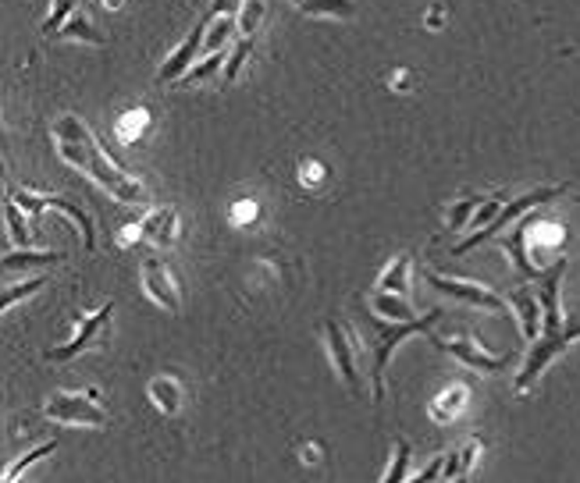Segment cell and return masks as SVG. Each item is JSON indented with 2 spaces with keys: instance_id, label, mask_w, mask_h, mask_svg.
Masks as SVG:
<instances>
[{
  "instance_id": "7402d4cb",
  "label": "cell",
  "mask_w": 580,
  "mask_h": 483,
  "mask_svg": "<svg viewBox=\"0 0 580 483\" xmlns=\"http://www.w3.org/2000/svg\"><path fill=\"white\" fill-rule=\"evenodd\" d=\"M371 309L374 313H382L388 320H413L417 313H413V306L406 302V295H399V291H374L371 295Z\"/></svg>"
},
{
  "instance_id": "1f68e13d",
  "label": "cell",
  "mask_w": 580,
  "mask_h": 483,
  "mask_svg": "<svg viewBox=\"0 0 580 483\" xmlns=\"http://www.w3.org/2000/svg\"><path fill=\"white\" fill-rule=\"evenodd\" d=\"M75 4H79V0H50V14H47V22H43V32H47V36H57L61 25L68 22V14L75 11Z\"/></svg>"
},
{
  "instance_id": "9c48e42d",
  "label": "cell",
  "mask_w": 580,
  "mask_h": 483,
  "mask_svg": "<svg viewBox=\"0 0 580 483\" xmlns=\"http://www.w3.org/2000/svg\"><path fill=\"white\" fill-rule=\"evenodd\" d=\"M424 281L431 289L445 291L460 302H470L478 309H488V313H505L509 309V298H502L498 291H491L488 285H474V281H460V278H445V274H424Z\"/></svg>"
},
{
  "instance_id": "3957f363",
  "label": "cell",
  "mask_w": 580,
  "mask_h": 483,
  "mask_svg": "<svg viewBox=\"0 0 580 483\" xmlns=\"http://www.w3.org/2000/svg\"><path fill=\"white\" fill-rule=\"evenodd\" d=\"M445 316V309L442 306H435L431 313H424V316H413V320H391L385 323L382 320V313L378 316H364V323H367V334H371V352H374V370H371V394H374V401H382L385 398V370H388V359H391V352L406 341V338H413V334H427L438 320Z\"/></svg>"
},
{
  "instance_id": "f1b7e54d",
  "label": "cell",
  "mask_w": 580,
  "mask_h": 483,
  "mask_svg": "<svg viewBox=\"0 0 580 483\" xmlns=\"http://www.w3.org/2000/svg\"><path fill=\"white\" fill-rule=\"evenodd\" d=\"M484 195H467V199H460L456 206H453V213H449V231H470V220H474V213L481 210Z\"/></svg>"
},
{
  "instance_id": "277c9868",
  "label": "cell",
  "mask_w": 580,
  "mask_h": 483,
  "mask_svg": "<svg viewBox=\"0 0 580 483\" xmlns=\"http://www.w3.org/2000/svg\"><path fill=\"white\" fill-rule=\"evenodd\" d=\"M567 193V185H545V189H531L527 195H520V199H513V203H505L502 210H498V217L491 220V224H484L481 231H474V235H467L453 253L456 256H463V253H470L474 246H481L484 238H495V235H502L509 224H516L523 213H531V210H538V206H545V203H552V199H559V195Z\"/></svg>"
},
{
  "instance_id": "d6a6232c",
  "label": "cell",
  "mask_w": 580,
  "mask_h": 483,
  "mask_svg": "<svg viewBox=\"0 0 580 483\" xmlns=\"http://www.w3.org/2000/svg\"><path fill=\"white\" fill-rule=\"evenodd\" d=\"M406 462H409V441H395V448H391V466L385 470L382 480H388V483L406 480V477H409V473H406Z\"/></svg>"
},
{
  "instance_id": "4dcf8cb0",
  "label": "cell",
  "mask_w": 580,
  "mask_h": 483,
  "mask_svg": "<svg viewBox=\"0 0 580 483\" xmlns=\"http://www.w3.org/2000/svg\"><path fill=\"white\" fill-rule=\"evenodd\" d=\"M264 0H246L239 11V36H257L260 22H264Z\"/></svg>"
},
{
  "instance_id": "cb8c5ba5",
  "label": "cell",
  "mask_w": 580,
  "mask_h": 483,
  "mask_svg": "<svg viewBox=\"0 0 580 483\" xmlns=\"http://www.w3.org/2000/svg\"><path fill=\"white\" fill-rule=\"evenodd\" d=\"M232 32H239L235 14H217V18H210V25H207V39H203V54L224 50V43L232 39Z\"/></svg>"
},
{
  "instance_id": "7a4b0ae2",
  "label": "cell",
  "mask_w": 580,
  "mask_h": 483,
  "mask_svg": "<svg viewBox=\"0 0 580 483\" xmlns=\"http://www.w3.org/2000/svg\"><path fill=\"white\" fill-rule=\"evenodd\" d=\"M567 267H570V260H556V263L538 278V298H541V338L531 345V352H527V359H523V367H520V374H516V381H513L516 391H527V387L534 384V381L549 370V363H552V359H556L570 341H577L580 338V320H567L563 302H559Z\"/></svg>"
},
{
  "instance_id": "e575fe53",
  "label": "cell",
  "mask_w": 580,
  "mask_h": 483,
  "mask_svg": "<svg viewBox=\"0 0 580 483\" xmlns=\"http://www.w3.org/2000/svg\"><path fill=\"white\" fill-rule=\"evenodd\" d=\"M505 203H502V195H488L481 203V210L474 213V220H470V231H481L484 224H491L495 217H498V210H502Z\"/></svg>"
},
{
  "instance_id": "83f0119b",
  "label": "cell",
  "mask_w": 580,
  "mask_h": 483,
  "mask_svg": "<svg viewBox=\"0 0 580 483\" xmlns=\"http://www.w3.org/2000/svg\"><path fill=\"white\" fill-rule=\"evenodd\" d=\"M50 452H57V441H43V444H36V448H32V452H25V455H22V459H18V462H14V466H7V470H4V483H14V480H22V473H25V470H29V466H36V462H40V459H47V455H50Z\"/></svg>"
},
{
  "instance_id": "ba28073f",
  "label": "cell",
  "mask_w": 580,
  "mask_h": 483,
  "mask_svg": "<svg viewBox=\"0 0 580 483\" xmlns=\"http://www.w3.org/2000/svg\"><path fill=\"white\" fill-rule=\"evenodd\" d=\"M435 345L449 356H456L463 367L478 370V374H505L513 367V352H502V356H491L488 349H481L478 341L470 338H435Z\"/></svg>"
},
{
  "instance_id": "d6986e66",
  "label": "cell",
  "mask_w": 580,
  "mask_h": 483,
  "mask_svg": "<svg viewBox=\"0 0 580 483\" xmlns=\"http://www.w3.org/2000/svg\"><path fill=\"white\" fill-rule=\"evenodd\" d=\"M146 128H150V110H146V107H132V110H125V114L114 121V139H118L121 146H132L136 139H143Z\"/></svg>"
},
{
  "instance_id": "4316f807",
  "label": "cell",
  "mask_w": 580,
  "mask_h": 483,
  "mask_svg": "<svg viewBox=\"0 0 580 483\" xmlns=\"http://www.w3.org/2000/svg\"><path fill=\"white\" fill-rule=\"evenodd\" d=\"M57 39H79V43H93V47H103V32H97V25L90 18H72L61 25Z\"/></svg>"
},
{
  "instance_id": "484cf974",
  "label": "cell",
  "mask_w": 580,
  "mask_h": 483,
  "mask_svg": "<svg viewBox=\"0 0 580 483\" xmlns=\"http://www.w3.org/2000/svg\"><path fill=\"white\" fill-rule=\"evenodd\" d=\"M25 210L7 195V206H4V217H7V228H11V242L18 246V249H29L32 246V231H29V224H25V217H22Z\"/></svg>"
},
{
  "instance_id": "ffe728a7",
  "label": "cell",
  "mask_w": 580,
  "mask_h": 483,
  "mask_svg": "<svg viewBox=\"0 0 580 483\" xmlns=\"http://www.w3.org/2000/svg\"><path fill=\"white\" fill-rule=\"evenodd\" d=\"M61 260H65V256L54 253V249H14V253L4 256V274H14V271H22V267H54V263H61Z\"/></svg>"
},
{
  "instance_id": "d4e9b609",
  "label": "cell",
  "mask_w": 580,
  "mask_h": 483,
  "mask_svg": "<svg viewBox=\"0 0 580 483\" xmlns=\"http://www.w3.org/2000/svg\"><path fill=\"white\" fill-rule=\"evenodd\" d=\"M253 47H257V36H239V39H235V47H232V54H228V61H224V79H228V82H235V79L242 75V68H246Z\"/></svg>"
},
{
  "instance_id": "8d00e7d4",
  "label": "cell",
  "mask_w": 580,
  "mask_h": 483,
  "mask_svg": "<svg viewBox=\"0 0 580 483\" xmlns=\"http://www.w3.org/2000/svg\"><path fill=\"white\" fill-rule=\"evenodd\" d=\"M242 4H246V0H214V4H210V18H217V14H239Z\"/></svg>"
},
{
  "instance_id": "5b68a950",
  "label": "cell",
  "mask_w": 580,
  "mask_h": 483,
  "mask_svg": "<svg viewBox=\"0 0 580 483\" xmlns=\"http://www.w3.org/2000/svg\"><path fill=\"white\" fill-rule=\"evenodd\" d=\"M43 416L54 419V423H68V427H107L110 423L107 409L86 391H57V394H50L47 405H43Z\"/></svg>"
},
{
  "instance_id": "2e32d148",
  "label": "cell",
  "mask_w": 580,
  "mask_h": 483,
  "mask_svg": "<svg viewBox=\"0 0 580 483\" xmlns=\"http://www.w3.org/2000/svg\"><path fill=\"white\" fill-rule=\"evenodd\" d=\"M467 401H470V387L449 384L438 398H435V401H431V405H427V412H431V419H435V423L449 427V423H456V416H463Z\"/></svg>"
},
{
  "instance_id": "ab89813d",
  "label": "cell",
  "mask_w": 580,
  "mask_h": 483,
  "mask_svg": "<svg viewBox=\"0 0 580 483\" xmlns=\"http://www.w3.org/2000/svg\"><path fill=\"white\" fill-rule=\"evenodd\" d=\"M292 4H299V0H292Z\"/></svg>"
},
{
  "instance_id": "f546056e",
  "label": "cell",
  "mask_w": 580,
  "mask_h": 483,
  "mask_svg": "<svg viewBox=\"0 0 580 483\" xmlns=\"http://www.w3.org/2000/svg\"><path fill=\"white\" fill-rule=\"evenodd\" d=\"M224 68V50H214V54H207L203 61H196L193 68L182 75V86H196V82H203V79H210L214 72H221Z\"/></svg>"
},
{
  "instance_id": "8992f818",
  "label": "cell",
  "mask_w": 580,
  "mask_h": 483,
  "mask_svg": "<svg viewBox=\"0 0 580 483\" xmlns=\"http://www.w3.org/2000/svg\"><path fill=\"white\" fill-rule=\"evenodd\" d=\"M11 199L29 213V217H40L43 210H61L79 231H83V242H86V249H93L97 246V231H93V217L79 206V203H72V199H65V195H47V193H32V189H11Z\"/></svg>"
},
{
  "instance_id": "603a6c76",
  "label": "cell",
  "mask_w": 580,
  "mask_h": 483,
  "mask_svg": "<svg viewBox=\"0 0 580 483\" xmlns=\"http://www.w3.org/2000/svg\"><path fill=\"white\" fill-rule=\"evenodd\" d=\"M295 7L310 18H353L356 14L353 0H299Z\"/></svg>"
},
{
  "instance_id": "74e56055",
  "label": "cell",
  "mask_w": 580,
  "mask_h": 483,
  "mask_svg": "<svg viewBox=\"0 0 580 483\" xmlns=\"http://www.w3.org/2000/svg\"><path fill=\"white\" fill-rule=\"evenodd\" d=\"M303 185H321V164H303Z\"/></svg>"
},
{
  "instance_id": "44dd1931",
  "label": "cell",
  "mask_w": 580,
  "mask_h": 483,
  "mask_svg": "<svg viewBox=\"0 0 580 483\" xmlns=\"http://www.w3.org/2000/svg\"><path fill=\"white\" fill-rule=\"evenodd\" d=\"M409 274H413V256H409V253H399V256H395V260L388 263L385 271H382V278H378V289L406 295V291H409Z\"/></svg>"
},
{
  "instance_id": "f35d334b",
  "label": "cell",
  "mask_w": 580,
  "mask_h": 483,
  "mask_svg": "<svg viewBox=\"0 0 580 483\" xmlns=\"http://www.w3.org/2000/svg\"><path fill=\"white\" fill-rule=\"evenodd\" d=\"M103 4H107L110 11H114V7H121V0H103Z\"/></svg>"
},
{
  "instance_id": "5bb4252c",
  "label": "cell",
  "mask_w": 580,
  "mask_h": 483,
  "mask_svg": "<svg viewBox=\"0 0 580 483\" xmlns=\"http://www.w3.org/2000/svg\"><path fill=\"white\" fill-rule=\"evenodd\" d=\"M143 242L157 246V249H171L179 242V210L171 206H157L143 217Z\"/></svg>"
},
{
  "instance_id": "8fae6325",
  "label": "cell",
  "mask_w": 580,
  "mask_h": 483,
  "mask_svg": "<svg viewBox=\"0 0 580 483\" xmlns=\"http://www.w3.org/2000/svg\"><path fill=\"white\" fill-rule=\"evenodd\" d=\"M324 341H328V352H331V363H335L338 377L349 384V391L360 394V370H356V356H353L349 331H346L338 320H328V323H324Z\"/></svg>"
},
{
  "instance_id": "30bf717a",
  "label": "cell",
  "mask_w": 580,
  "mask_h": 483,
  "mask_svg": "<svg viewBox=\"0 0 580 483\" xmlns=\"http://www.w3.org/2000/svg\"><path fill=\"white\" fill-rule=\"evenodd\" d=\"M139 278H143V289H146V295H150V298H154L161 309H168V313H179V309H182V298H179L175 274H171V267H168L164 260L146 256V260H143V267H139Z\"/></svg>"
},
{
  "instance_id": "d590c367",
  "label": "cell",
  "mask_w": 580,
  "mask_h": 483,
  "mask_svg": "<svg viewBox=\"0 0 580 483\" xmlns=\"http://www.w3.org/2000/svg\"><path fill=\"white\" fill-rule=\"evenodd\" d=\"M257 213H260V206H257L253 199H239L235 210H232V220H235V224H246V220H253Z\"/></svg>"
},
{
  "instance_id": "e0dca14e",
  "label": "cell",
  "mask_w": 580,
  "mask_h": 483,
  "mask_svg": "<svg viewBox=\"0 0 580 483\" xmlns=\"http://www.w3.org/2000/svg\"><path fill=\"white\" fill-rule=\"evenodd\" d=\"M481 455H484V441H481V437H470V441H467L463 448L449 452L442 480H467V477L474 473V466L481 462Z\"/></svg>"
},
{
  "instance_id": "4fadbf2b",
  "label": "cell",
  "mask_w": 580,
  "mask_h": 483,
  "mask_svg": "<svg viewBox=\"0 0 580 483\" xmlns=\"http://www.w3.org/2000/svg\"><path fill=\"white\" fill-rule=\"evenodd\" d=\"M502 249L513 256V271L520 274V278H527V281H538L549 267H541L534 256H531V249H527V213L513 224V231L509 235H502Z\"/></svg>"
},
{
  "instance_id": "836d02e7",
  "label": "cell",
  "mask_w": 580,
  "mask_h": 483,
  "mask_svg": "<svg viewBox=\"0 0 580 483\" xmlns=\"http://www.w3.org/2000/svg\"><path fill=\"white\" fill-rule=\"evenodd\" d=\"M47 285V278H32V281H25V285H11V289L4 291V298H0V306H4V313L18 302V298H25V295H36V291Z\"/></svg>"
},
{
  "instance_id": "6da1fadb",
  "label": "cell",
  "mask_w": 580,
  "mask_h": 483,
  "mask_svg": "<svg viewBox=\"0 0 580 483\" xmlns=\"http://www.w3.org/2000/svg\"><path fill=\"white\" fill-rule=\"evenodd\" d=\"M54 139H57V153L83 175H90L107 195H114L118 203L128 206H143L150 193L143 189V182H136L121 164H114L103 146H100L97 132L79 117V114H61L54 121Z\"/></svg>"
},
{
  "instance_id": "9a60e30c",
  "label": "cell",
  "mask_w": 580,
  "mask_h": 483,
  "mask_svg": "<svg viewBox=\"0 0 580 483\" xmlns=\"http://www.w3.org/2000/svg\"><path fill=\"white\" fill-rule=\"evenodd\" d=\"M509 309H513V316H520L523 338L538 341L541 338V298H538V289H516L509 295Z\"/></svg>"
},
{
  "instance_id": "ac0fdd59",
  "label": "cell",
  "mask_w": 580,
  "mask_h": 483,
  "mask_svg": "<svg viewBox=\"0 0 580 483\" xmlns=\"http://www.w3.org/2000/svg\"><path fill=\"white\" fill-rule=\"evenodd\" d=\"M146 394H150V401L164 412V416H179L182 412V384L175 381V377H154L150 387H146Z\"/></svg>"
},
{
  "instance_id": "52a82bcc",
  "label": "cell",
  "mask_w": 580,
  "mask_h": 483,
  "mask_svg": "<svg viewBox=\"0 0 580 483\" xmlns=\"http://www.w3.org/2000/svg\"><path fill=\"white\" fill-rule=\"evenodd\" d=\"M110 316H114V302H103L97 313H90V316H83V320H79V331L72 334V341H68V345L50 349V352H47V359H50V363H68V359L83 356L86 349H93L100 338L107 334Z\"/></svg>"
},
{
  "instance_id": "7c38bea8",
  "label": "cell",
  "mask_w": 580,
  "mask_h": 483,
  "mask_svg": "<svg viewBox=\"0 0 580 483\" xmlns=\"http://www.w3.org/2000/svg\"><path fill=\"white\" fill-rule=\"evenodd\" d=\"M207 25H210V18H203V22H196V29L179 43V50L161 65V72H157V79L161 82H182V75L193 68L196 61H199V54H203V39H207Z\"/></svg>"
}]
</instances>
